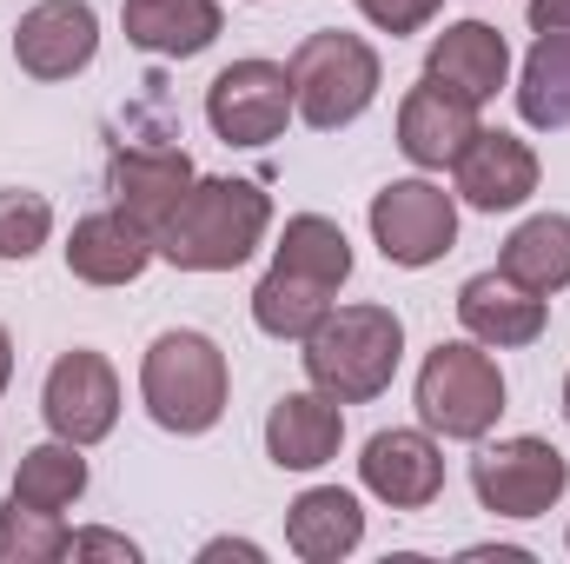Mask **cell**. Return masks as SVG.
I'll return each mask as SVG.
<instances>
[{
  "label": "cell",
  "instance_id": "obj_1",
  "mask_svg": "<svg viewBox=\"0 0 570 564\" xmlns=\"http://www.w3.org/2000/svg\"><path fill=\"white\" fill-rule=\"evenodd\" d=\"M273 226V200L253 179H193L179 213L159 226V253L179 273H233Z\"/></svg>",
  "mask_w": 570,
  "mask_h": 564
},
{
  "label": "cell",
  "instance_id": "obj_2",
  "mask_svg": "<svg viewBox=\"0 0 570 564\" xmlns=\"http://www.w3.org/2000/svg\"><path fill=\"white\" fill-rule=\"evenodd\" d=\"M405 359V319L392 305H338L305 332V372L312 392L338 406H365L399 379Z\"/></svg>",
  "mask_w": 570,
  "mask_h": 564
},
{
  "label": "cell",
  "instance_id": "obj_3",
  "mask_svg": "<svg viewBox=\"0 0 570 564\" xmlns=\"http://www.w3.org/2000/svg\"><path fill=\"white\" fill-rule=\"evenodd\" d=\"M226 392H233V372H226V352L206 339V332H159L146 346L140 366V399L159 431H179V438H199L226 419Z\"/></svg>",
  "mask_w": 570,
  "mask_h": 564
},
{
  "label": "cell",
  "instance_id": "obj_4",
  "mask_svg": "<svg viewBox=\"0 0 570 564\" xmlns=\"http://www.w3.org/2000/svg\"><path fill=\"white\" fill-rule=\"evenodd\" d=\"M285 74H292V114H298L312 134H338V127H352V120L379 100V80H385L372 40L338 33V27L305 33V40L292 47Z\"/></svg>",
  "mask_w": 570,
  "mask_h": 564
},
{
  "label": "cell",
  "instance_id": "obj_5",
  "mask_svg": "<svg viewBox=\"0 0 570 564\" xmlns=\"http://www.w3.org/2000/svg\"><path fill=\"white\" fill-rule=\"evenodd\" d=\"M504 412V372L478 339H438L419 366V419L438 438H484Z\"/></svg>",
  "mask_w": 570,
  "mask_h": 564
},
{
  "label": "cell",
  "instance_id": "obj_6",
  "mask_svg": "<svg viewBox=\"0 0 570 564\" xmlns=\"http://www.w3.org/2000/svg\"><path fill=\"white\" fill-rule=\"evenodd\" d=\"M570 458L551 438H498L471 458V492L498 518H538L564 498Z\"/></svg>",
  "mask_w": 570,
  "mask_h": 564
},
{
  "label": "cell",
  "instance_id": "obj_7",
  "mask_svg": "<svg viewBox=\"0 0 570 564\" xmlns=\"http://www.w3.org/2000/svg\"><path fill=\"white\" fill-rule=\"evenodd\" d=\"M372 240L405 273L438 266L458 246V200L431 179H392L385 193H372Z\"/></svg>",
  "mask_w": 570,
  "mask_h": 564
},
{
  "label": "cell",
  "instance_id": "obj_8",
  "mask_svg": "<svg viewBox=\"0 0 570 564\" xmlns=\"http://www.w3.org/2000/svg\"><path fill=\"white\" fill-rule=\"evenodd\" d=\"M206 120L226 146H273L292 120V74L279 60H233L206 87Z\"/></svg>",
  "mask_w": 570,
  "mask_h": 564
},
{
  "label": "cell",
  "instance_id": "obj_9",
  "mask_svg": "<svg viewBox=\"0 0 570 564\" xmlns=\"http://www.w3.org/2000/svg\"><path fill=\"white\" fill-rule=\"evenodd\" d=\"M40 412H47V425H53V438L100 445V438L120 425V372L107 366V352H94V346L60 352V359L47 366Z\"/></svg>",
  "mask_w": 570,
  "mask_h": 564
},
{
  "label": "cell",
  "instance_id": "obj_10",
  "mask_svg": "<svg viewBox=\"0 0 570 564\" xmlns=\"http://www.w3.org/2000/svg\"><path fill=\"white\" fill-rule=\"evenodd\" d=\"M100 54V13L87 0H40L13 27V60L33 80H73Z\"/></svg>",
  "mask_w": 570,
  "mask_h": 564
},
{
  "label": "cell",
  "instance_id": "obj_11",
  "mask_svg": "<svg viewBox=\"0 0 570 564\" xmlns=\"http://www.w3.org/2000/svg\"><path fill=\"white\" fill-rule=\"evenodd\" d=\"M193 179H199V173H193V159H186L179 146H120V153L107 159L114 206H120L127 220H140L153 240H159V226L179 213V200H186Z\"/></svg>",
  "mask_w": 570,
  "mask_h": 564
},
{
  "label": "cell",
  "instance_id": "obj_12",
  "mask_svg": "<svg viewBox=\"0 0 570 564\" xmlns=\"http://www.w3.org/2000/svg\"><path fill=\"white\" fill-rule=\"evenodd\" d=\"M358 478L372 498H385L392 512H425L431 498L444 492V451L431 431H379L358 458Z\"/></svg>",
  "mask_w": 570,
  "mask_h": 564
},
{
  "label": "cell",
  "instance_id": "obj_13",
  "mask_svg": "<svg viewBox=\"0 0 570 564\" xmlns=\"http://www.w3.org/2000/svg\"><path fill=\"white\" fill-rule=\"evenodd\" d=\"M451 173H458L464 206H478V213H511L538 193V153L518 134H498V127H478V140L458 153Z\"/></svg>",
  "mask_w": 570,
  "mask_h": 564
},
{
  "label": "cell",
  "instance_id": "obj_14",
  "mask_svg": "<svg viewBox=\"0 0 570 564\" xmlns=\"http://www.w3.org/2000/svg\"><path fill=\"white\" fill-rule=\"evenodd\" d=\"M425 80L451 87V94L471 100V107H484V100L511 80V47H504V33H498L491 20H451V27L431 40Z\"/></svg>",
  "mask_w": 570,
  "mask_h": 564
},
{
  "label": "cell",
  "instance_id": "obj_15",
  "mask_svg": "<svg viewBox=\"0 0 570 564\" xmlns=\"http://www.w3.org/2000/svg\"><path fill=\"white\" fill-rule=\"evenodd\" d=\"M153 253H159V240L140 220H127L120 206L114 213H87L67 233V273L87 285H134L153 266Z\"/></svg>",
  "mask_w": 570,
  "mask_h": 564
},
{
  "label": "cell",
  "instance_id": "obj_16",
  "mask_svg": "<svg viewBox=\"0 0 570 564\" xmlns=\"http://www.w3.org/2000/svg\"><path fill=\"white\" fill-rule=\"evenodd\" d=\"M458 319L478 346H538L544 339V292L518 285L511 273H478V280L458 285Z\"/></svg>",
  "mask_w": 570,
  "mask_h": 564
},
{
  "label": "cell",
  "instance_id": "obj_17",
  "mask_svg": "<svg viewBox=\"0 0 570 564\" xmlns=\"http://www.w3.org/2000/svg\"><path fill=\"white\" fill-rule=\"evenodd\" d=\"M478 140V107L458 100L451 87L419 80L405 100H399V146L412 166H458V153Z\"/></svg>",
  "mask_w": 570,
  "mask_h": 564
},
{
  "label": "cell",
  "instance_id": "obj_18",
  "mask_svg": "<svg viewBox=\"0 0 570 564\" xmlns=\"http://www.w3.org/2000/svg\"><path fill=\"white\" fill-rule=\"evenodd\" d=\"M338 445H345V412L325 392H285L266 412V451L279 471H318L338 458Z\"/></svg>",
  "mask_w": 570,
  "mask_h": 564
},
{
  "label": "cell",
  "instance_id": "obj_19",
  "mask_svg": "<svg viewBox=\"0 0 570 564\" xmlns=\"http://www.w3.org/2000/svg\"><path fill=\"white\" fill-rule=\"evenodd\" d=\"M358 538H365V512H358V498L338 492V485H312V492H298V498L285 505V545L305 564L352 558Z\"/></svg>",
  "mask_w": 570,
  "mask_h": 564
},
{
  "label": "cell",
  "instance_id": "obj_20",
  "mask_svg": "<svg viewBox=\"0 0 570 564\" xmlns=\"http://www.w3.org/2000/svg\"><path fill=\"white\" fill-rule=\"evenodd\" d=\"M219 0H127V40L159 60H193L219 40Z\"/></svg>",
  "mask_w": 570,
  "mask_h": 564
},
{
  "label": "cell",
  "instance_id": "obj_21",
  "mask_svg": "<svg viewBox=\"0 0 570 564\" xmlns=\"http://www.w3.org/2000/svg\"><path fill=\"white\" fill-rule=\"evenodd\" d=\"M498 273H511L531 292H564L570 285V213H531L511 240H504V260Z\"/></svg>",
  "mask_w": 570,
  "mask_h": 564
},
{
  "label": "cell",
  "instance_id": "obj_22",
  "mask_svg": "<svg viewBox=\"0 0 570 564\" xmlns=\"http://www.w3.org/2000/svg\"><path fill=\"white\" fill-rule=\"evenodd\" d=\"M273 266L325 285V292H338V285L352 280V240H345V226H332L325 213H298V220H285L279 246H273Z\"/></svg>",
  "mask_w": 570,
  "mask_h": 564
},
{
  "label": "cell",
  "instance_id": "obj_23",
  "mask_svg": "<svg viewBox=\"0 0 570 564\" xmlns=\"http://www.w3.org/2000/svg\"><path fill=\"white\" fill-rule=\"evenodd\" d=\"M518 114L544 134L570 127V27L564 33H538L524 80H518Z\"/></svg>",
  "mask_w": 570,
  "mask_h": 564
},
{
  "label": "cell",
  "instance_id": "obj_24",
  "mask_svg": "<svg viewBox=\"0 0 570 564\" xmlns=\"http://www.w3.org/2000/svg\"><path fill=\"white\" fill-rule=\"evenodd\" d=\"M87 445H73V438H53V445H33L27 458H20V471H13V492L7 498H20V505H40V512H67L80 492H87V458H80Z\"/></svg>",
  "mask_w": 570,
  "mask_h": 564
},
{
  "label": "cell",
  "instance_id": "obj_25",
  "mask_svg": "<svg viewBox=\"0 0 570 564\" xmlns=\"http://www.w3.org/2000/svg\"><path fill=\"white\" fill-rule=\"evenodd\" d=\"M332 312V292L312 280H298V273H266V280L253 285V325L266 332V339H298L305 346V332L318 325Z\"/></svg>",
  "mask_w": 570,
  "mask_h": 564
},
{
  "label": "cell",
  "instance_id": "obj_26",
  "mask_svg": "<svg viewBox=\"0 0 570 564\" xmlns=\"http://www.w3.org/2000/svg\"><path fill=\"white\" fill-rule=\"evenodd\" d=\"M67 545H73V532L60 525V512L20 505V498L0 505V564H53L67 558Z\"/></svg>",
  "mask_w": 570,
  "mask_h": 564
},
{
  "label": "cell",
  "instance_id": "obj_27",
  "mask_svg": "<svg viewBox=\"0 0 570 564\" xmlns=\"http://www.w3.org/2000/svg\"><path fill=\"white\" fill-rule=\"evenodd\" d=\"M47 233H53L47 193H33V186H0V260H7V266L33 260V253L47 246Z\"/></svg>",
  "mask_w": 570,
  "mask_h": 564
},
{
  "label": "cell",
  "instance_id": "obj_28",
  "mask_svg": "<svg viewBox=\"0 0 570 564\" xmlns=\"http://www.w3.org/2000/svg\"><path fill=\"white\" fill-rule=\"evenodd\" d=\"M438 7L444 0H358V13L379 27V33H419L438 20Z\"/></svg>",
  "mask_w": 570,
  "mask_h": 564
},
{
  "label": "cell",
  "instance_id": "obj_29",
  "mask_svg": "<svg viewBox=\"0 0 570 564\" xmlns=\"http://www.w3.org/2000/svg\"><path fill=\"white\" fill-rule=\"evenodd\" d=\"M73 558H120V564H134L140 558V545L134 538H120V532H73V545H67Z\"/></svg>",
  "mask_w": 570,
  "mask_h": 564
},
{
  "label": "cell",
  "instance_id": "obj_30",
  "mask_svg": "<svg viewBox=\"0 0 570 564\" xmlns=\"http://www.w3.org/2000/svg\"><path fill=\"white\" fill-rule=\"evenodd\" d=\"M531 27H538V33H564L570 27V0H531Z\"/></svg>",
  "mask_w": 570,
  "mask_h": 564
},
{
  "label": "cell",
  "instance_id": "obj_31",
  "mask_svg": "<svg viewBox=\"0 0 570 564\" xmlns=\"http://www.w3.org/2000/svg\"><path fill=\"white\" fill-rule=\"evenodd\" d=\"M199 558H259V545H246V538H239V545H233V538H213Z\"/></svg>",
  "mask_w": 570,
  "mask_h": 564
},
{
  "label": "cell",
  "instance_id": "obj_32",
  "mask_svg": "<svg viewBox=\"0 0 570 564\" xmlns=\"http://www.w3.org/2000/svg\"><path fill=\"white\" fill-rule=\"evenodd\" d=\"M7 379H13V339H7V325H0V392H7Z\"/></svg>",
  "mask_w": 570,
  "mask_h": 564
},
{
  "label": "cell",
  "instance_id": "obj_33",
  "mask_svg": "<svg viewBox=\"0 0 570 564\" xmlns=\"http://www.w3.org/2000/svg\"><path fill=\"white\" fill-rule=\"evenodd\" d=\"M564 419H570V379H564Z\"/></svg>",
  "mask_w": 570,
  "mask_h": 564
}]
</instances>
